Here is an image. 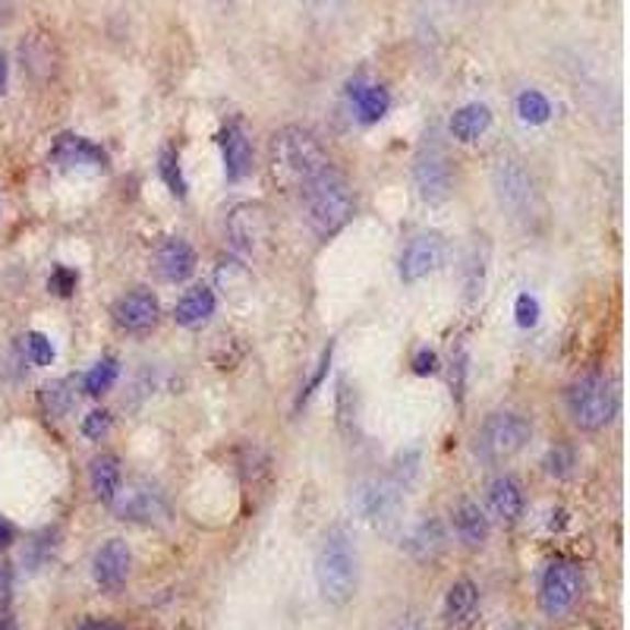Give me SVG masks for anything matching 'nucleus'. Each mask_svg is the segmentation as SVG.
I'll return each instance as SVG.
<instances>
[{"label": "nucleus", "mask_w": 630, "mask_h": 630, "mask_svg": "<svg viewBox=\"0 0 630 630\" xmlns=\"http://www.w3.org/2000/svg\"><path fill=\"white\" fill-rule=\"evenodd\" d=\"M331 168L322 143L303 126H284L271 136V170L288 190H303L322 170Z\"/></svg>", "instance_id": "f257e3e1"}, {"label": "nucleus", "mask_w": 630, "mask_h": 630, "mask_svg": "<svg viewBox=\"0 0 630 630\" xmlns=\"http://www.w3.org/2000/svg\"><path fill=\"white\" fill-rule=\"evenodd\" d=\"M300 202H303L306 224L322 240L335 237L338 230L347 227V221L353 218V193L335 168L322 170L315 180H310L300 190Z\"/></svg>", "instance_id": "f03ea898"}, {"label": "nucleus", "mask_w": 630, "mask_h": 630, "mask_svg": "<svg viewBox=\"0 0 630 630\" xmlns=\"http://www.w3.org/2000/svg\"><path fill=\"white\" fill-rule=\"evenodd\" d=\"M315 581L331 606H347L357 593V549L347 527H331L322 536L315 555Z\"/></svg>", "instance_id": "7ed1b4c3"}, {"label": "nucleus", "mask_w": 630, "mask_h": 630, "mask_svg": "<svg viewBox=\"0 0 630 630\" xmlns=\"http://www.w3.org/2000/svg\"><path fill=\"white\" fill-rule=\"evenodd\" d=\"M492 187L498 205L508 212L510 221L530 224L539 215V193H536V180L530 170L524 168L520 158L502 155L492 168Z\"/></svg>", "instance_id": "20e7f679"}, {"label": "nucleus", "mask_w": 630, "mask_h": 630, "mask_svg": "<svg viewBox=\"0 0 630 630\" xmlns=\"http://www.w3.org/2000/svg\"><path fill=\"white\" fill-rule=\"evenodd\" d=\"M567 413L571 423L583 432H599L618 413V394L606 375H586L567 391Z\"/></svg>", "instance_id": "39448f33"}, {"label": "nucleus", "mask_w": 630, "mask_h": 630, "mask_svg": "<svg viewBox=\"0 0 630 630\" xmlns=\"http://www.w3.org/2000/svg\"><path fill=\"white\" fill-rule=\"evenodd\" d=\"M533 436V426L520 413H492L476 432V454L485 463H505L517 458Z\"/></svg>", "instance_id": "423d86ee"}, {"label": "nucleus", "mask_w": 630, "mask_h": 630, "mask_svg": "<svg viewBox=\"0 0 630 630\" xmlns=\"http://www.w3.org/2000/svg\"><path fill=\"white\" fill-rule=\"evenodd\" d=\"M271 237V218H268L266 205L259 202H240L230 209L227 215V240L234 246V252H240L243 259H252L266 249Z\"/></svg>", "instance_id": "0eeeda50"}, {"label": "nucleus", "mask_w": 630, "mask_h": 630, "mask_svg": "<svg viewBox=\"0 0 630 630\" xmlns=\"http://www.w3.org/2000/svg\"><path fill=\"white\" fill-rule=\"evenodd\" d=\"M583 589V574L581 567L574 561H564V558H555L545 574H542V583H539V603H542V611L552 615V618H561L564 611H571L574 603L581 599Z\"/></svg>", "instance_id": "6e6552de"}, {"label": "nucleus", "mask_w": 630, "mask_h": 630, "mask_svg": "<svg viewBox=\"0 0 630 630\" xmlns=\"http://www.w3.org/2000/svg\"><path fill=\"white\" fill-rule=\"evenodd\" d=\"M413 183L423 202L438 205L451 195V165L438 143H426L413 161Z\"/></svg>", "instance_id": "1a4fd4ad"}, {"label": "nucleus", "mask_w": 630, "mask_h": 630, "mask_svg": "<svg viewBox=\"0 0 630 630\" xmlns=\"http://www.w3.org/2000/svg\"><path fill=\"white\" fill-rule=\"evenodd\" d=\"M445 262V237L441 234H419L413 237L410 246L401 256V278L407 284H416L423 278H429Z\"/></svg>", "instance_id": "9d476101"}, {"label": "nucleus", "mask_w": 630, "mask_h": 630, "mask_svg": "<svg viewBox=\"0 0 630 630\" xmlns=\"http://www.w3.org/2000/svg\"><path fill=\"white\" fill-rule=\"evenodd\" d=\"M20 60H23V70L35 82H48L57 74V64H60V54H57V42L48 32H29L23 42H20Z\"/></svg>", "instance_id": "9b49d317"}, {"label": "nucleus", "mask_w": 630, "mask_h": 630, "mask_svg": "<svg viewBox=\"0 0 630 630\" xmlns=\"http://www.w3.org/2000/svg\"><path fill=\"white\" fill-rule=\"evenodd\" d=\"M404 505V495H401V485L391 483V480H372L360 488V510L372 524H382L389 527L397 520Z\"/></svg>", "instance_id": "f8f14e48"}, {"label": "nucleus", "mask_w": 630, "mask_h": 630, "mask_svg": "<svg viewBox=\"0 0 630 630\" xmlns=\"http://www.w3.org/2000/svg\"><path fill=\"white\" fill-rule=\"evenodd\" d=\"M92 577L104 593H117L126 577H130V549L123 539H108L95 552L92 561Z\"/></svg>", "instance_id": "ddd939ff"}, {"label": "nucleus", "mask_w": 630, "mask_h": 630, "mask_svg": "<svg viewBox=\"0 0 630 630\" xmlns=\"http://www.w3.org/2000/svg\"><path fill=\"white\" fill-rule=\"evenodd\" d=\"M114 322L123 331H146L158 322V300L151 291H133L114 303Z\"/></svg>", "instance_id": "4468645a"}, {"label": "nucleus", "mask_w": 630, "mask_h": 630, "mask_svg": "<svg viewBox=\"0 0 630 630\" xmlns=\"http://www.w3.org/2000/svg\"><path fill=\"white\" fill-rule=\"evenodd\" d=\"M480 615V589L473 581H458L448 589L445 599V625L448 630H466L473 628Z\"/></svg>", "instance_id": "2eb2a0df"}, {"label": "nucleus", "mask_w": 630, "mask_h": 630, "mask_svg": "<svg viewBox=\"0 0 630 630\" xmlns=\"http://www.w3.org/2000/svg\"><path fill=\"white\" fill-rule=\"evenodd\" d=\"M221 151H224V170H227V180H243L249 170H252V148L249 139L240 126H224L221 130Z\"/></svg>", "instance_id": "dca6fc26"}, {"label": "nucleus", "mask_w": 630, "mask_h": 630, "mask_svg": "<svg viewBox=\"0 0 630 630\" xmlns=\"http://www.w3.org/2000/svg\"><path fill=\"white\" fill-rule=\"evenodd\" d=\"M158 271H161V278L165 281H187L190 274L195 271V249L187 240H180V237H170L161 249H158Z\"/></svg>", "instance_id": "f3484780"}, {"label": "nucleus", "mask_w": 630, "mask_h": 630, "mask_svg": "<svg viewBox=\"0 0 630 630\" xmlns=\"http://www.w3.org/2000/svg\"><path fill=\"white\" fill-rule=\"evenodd\" d=\"M54 161L60 165V168H79V165H92V168H104V151L98 146H92L89 139H82V136H70V133H64V136H57V143H54Z\"/></svg>", "instance_id": "a211bd4d"}, {"label": "nucleus", "mask_w": 630, "mask_h": 630, "mask_svg": "<svg viewBox=\"0 0 630 630\" xmlns=\"http://www.w3.org/2000/svg\"><path fill=\"white\" fill-rule=\"evenodd\" d=\"M89 483H92V492H95L98 502L114 505L117 495H121V461H117L114 454H98V458H92Z\"/></svg>", "instance_id": "6ab92c4d"}, {"label": "nucleus", "mask_w": 630, "mask_h": 630, "mask_svg": "<svg viewBox=\"0 0 630 630\" xmlns=\"http://www.w3.org/2000/svg\"><path fill=\"white\" fill-rule=\"evenodd\" d=\"M488 508L498 520H517L524 514V488L514 476H498L488 485Z\"/></svg>", "instance_id": "aec40b11"}, {"label": "nucleus", "mask_w": 630, "mask_h": 630, "mask_svg": "<svg viewBox=\"0 0 630 630\" xmlns=\"http://www.w3.org/2000/svg\"><path fill=\"white\" fill-rule=\"evenodd\" d=\"M212 313H215V293L209 291V288L187 291L180 296V303L173 306V318H177V325H183V328L205 325V322L212 318Z\"/></svg>", "instance_id": "412c9836"}, {"label": "nucleus", "mask_w": 630, "mask_h": 630, "mask_svg": "<svg viewBox=\"0 0 630 630\" xmlns=\"http://www.w3.org/2000/svg\"><path fill=\"white\" fill-rule=\"evenodd\" d=\"M488 126H492V111L485 104H466L451 117V136L470 146V143H480V136H485Z\"/></svg>", "instance_id": "4be33fe9"}, {"label": "nucleus", "mask_w": 630, "mask_h": 630, "mask_svg": "<svg viewBox=\"0 0 630 630\" xmlns=\"http://www.w3.org/2000/svg\"><path fill=\"white\" fill-rule=\"evenodd\" d=\"M454 530L461 536L463 545L480 549L485 539H488V520H485V514L480 510V505L461 502V505L454 508Z\"/></svg>", "instance_id": "5701e85b"}, {"label": "nucleus", "mask_w": 630, "mask_h": 630, "mask_svg": "<svg viewBox=\"0 0 630 630\" xmlns=\"http://www.w3.org/2000/svg\"><path fill=\"white\" fill-rule=\"evenodd\" d=\"M350 98L357 104V114L363 123H379L391 108V95L385 86H353Z\"/></svg>", "instance_id": "b1692460"}, {"label": "nucleus", "mask_w": 630, "mask_h": 630, "mask_svg": "<svg viewBox=\"0 0 630 630\" xmlns=\"http://www.w3.org/2000/svg\"><path fill=\"white\" fill-rule=\"evenodd\" d=\"M445 549V533L438 520H423L407 539V552L419 561H432Z\"/></svg>", "instance_id": "393cba45"}, {"label": "nucleus", "mask_w": 630, "mask_h": 630, "mask_svg": "<svg viewBox=\"0 0 630 630\" xmlns=\"http://www.w3.org/2000/svg\"><path fill=\"white\" fill-rule=\"evenodd\" d=\"M114 508L123 520H151L155 514H165V505L158 502L155 492H123V498L114 502Z\"/></svg>", "instance_id": "a878e982"}, {"label": "nucleus", "mask_w": 630, "mask_h": 630, "mask_svg": "<svg viewBox=\"0 0 630 630\" xmlns=\"http://www.w3.org/2000/svg\"><path fill=\"white\" fill-rule=\"evenodd\" d=\"M517 114H520L524 123L539 126V123H545L552 117V104H549V98L542 95V92L530 89V92H524V95L517 98Z\"/></svg>", "instance_id": "bb28decb"}, {"label": "nucleus", "mask_w": 630, "mask_h": 630, "mask_svg": "<svg viewBox=\"0 0 630 630\" xmlns=\"http://www.w3.org/2000/svg\"><path fill=\"white\" fill-rule=\"evenodd\" d=\"M67 389H70V382H50L42 389V404L50 416H67V410L74 407V391Z\"/></svg>", "instance_id": "cd10ccee"}, {"label": "nucleus", "mask_w": 630, "mask_h": 630, "mask_svg": "<svg viewBox=\"0 0 630 630\" xmlns=\"http://www.w3.org/2000/svg\"><path fill=\"white\" fill-rule=\"evenodd\" d=\"M483 281H485V243L483 252H480V246H473L470 256H466V296H470V300H476V296L483 293Z\"/></svg>", "instance_id": "c85d7f7f"}, {"label": "nucleus", "mask_w": 630, "mask_h": 630, "mask_svg": "<svg viewBox=\"0 0 630 630\" xmlns=\"http://www.w3.org/2000/svg\"><path fill=\"white\" fill-rule=\"evenodd\" d=\"M114 379H117V360H101V363L86 375V394H104V391L114 385Z\"/></svg>", "instance_id": "c756f323"}, {"label": "nucleus", "mask_w": 630, "mask_h": 630, "mask_svg": "<svg viewBox=\"0 0 630 630\" xmlns=\"http://www.w3.org/2000/svg\"><path fill=\"white\" fill-rule=\"evenodd\" d=\"M158 170H161V177H165V183H168L170 193L177 195V199H183V195H187V180H183L180 161H177V155H173L170 148L161 151V165H158Z\"/></svg>", "instance_id": "7c9ffc66"}, {"label": "nucleus", "mask_w": 630, "mask_h": 630, "mask_svg": "<svg viewBox=\"0 0 630 630\" xmlns=\"http://www.w3.org/2000/svg\"><path fill=\"white\" fill-rule=\"evenodd\" d=\"M25 353H29V360L35 365L54 363V347H50V340L45 338V335H38V331H29V335H25Z\"/></svg>", "instance_id": "2f4dec72"}, {"label": "nucleus", "mask_w": 630, "mask_h": 630, "mask_svg": "<svg viewBox=\"0 0 630 630\" xmlns=\"http://www.w3.org/2000/svg\"><path fill=\"white\" fill-rule=\"evenodd\" d=\"M514 313H517V325H520V328H533L536 322H539V303H536V296L520 293Z\"/></svg>", "instance_id": "473e14b6"}, {"label": "nucleus", "mask_w": 630, "mask_h": 630, "mask_svg": "<svg viewBox=\"0 0 630 630\" xmlns=\"http://www.w3.org/2000/svg\"><path fill=\"white\" fill-rule=\"evenodd\" d=\"M571 466H574V454H571L567 448H552V451H549V458H545V470H549L552 476H567V473H571Z\"/></svg>", "instance_id": "72a5a7b5"}, {"label": "nucleus", "mask_w": 630, "mask_h": 630, "mask_svg": "<svg viewBox=\"0 0 630 630\" xmlns=\"http://www.w3.org/2000/svg\"><path fill=\"white\" fill-rule=\"evenodd\" d=\"M331 350H335V347L328 344V350L322 353V363H318V369H315V375H313V379H310V385L300 391V401H296V407H303V404H306V401L313 397V391L318 389V385H322V379H325V372H328V365H331Z\"/></svg>", "instance_id": "f704fd0d"}, {"label": "nucleus", "mask_w": 630, "mask_h": 630, "mask_svg": "<svg viewBox=\"0 0 630 630\" xmlns=\"http://www.w3.org/2000/svg\"><path fill=\"white\" fill-rule=\"evenodd\" d=\"M111 429V413L108 410H92L82 419V432L89 438H101Z\"/></svg>", "instance_id": "c9c22d12"}, {"label": "nucleus", "mask_w": 630, "mask_h": 630, "mask_svg": "<svg viewBox=\"0 0 630 630\" xmlns=\"http://www.w3.org/2000/svg\"><path fill=\"white\" fill-rule=\"evenodd\" d=\"M76 271L70 268H54V274H50V291L60 293V296H70L76 291Z\"/></svg>", "instance_id": "e433bc0d"}, {"label": "nucleus", "mask_w": 630, "mask_h": 630, "mask_svg": "<svg viewBox=\"0 0 630 630\" xmlns=\"http://www.w3.org/2000/svg\"><path fill=\"white\" fill-rule=\"evenodd\" d=\"M438 369V357L432 350H419L416 357H413V372L416 375H432Z\"/></svg>", "instance_id": "4c0bfd02"}, {"label": "nucleus", "mask_w": 630, "mask_h": 630, "mask_svg": "<svg viewBox=\"0 0 630 630\" xmlns=\"http://www.w3.org/2000/svg\"><path fill=\"white\" fill-rule=\"evenodd\" d=\"M16 539V530H13V524L7 520V517H0V549H7L10 542Z\"/></svg>", "instance_id": "58836bf2"}, {"label": "nucleus", "mask_w": 630, "mask_h": 630, "mask_svg": "<svg viewBox=\"0 0 630 630\" xmlns=\"http://www.w3.org/2000/svg\"><path fill=\"white\" fill-rule=\"evenodd\" d=\"M79 630H121L117 625H108V621H86Z\"/></svg>", "instance_id": "ea45409f"}, {"label": "nucleus", "mask_w": 630, "mask_h": 630, "mask_svg": "<svg viewBox=\"0 0 630 630\" xmlns=\"http://www.w3.org/2000/svg\"><path fill=\"white\" fill-rule=\"evenodd\" d=\"M7 92V54L0 50V95Z\"/></svg>", "instance_id": "a19ab883"}, {"label": "nucleus", "mask_w": 630, "mask_h": 630, "mask_svg": "<svg viewBox=\"0 0 630 630\" xmlns=\"http://www.w3.org/2000/svg\"><path fill=\"white\" fill-rule=\"evenodd\" d=\"M0 630H13V621H7V618H0Z\"/></svg>", "instance_id": "79ce46f5"}]
</instances>
